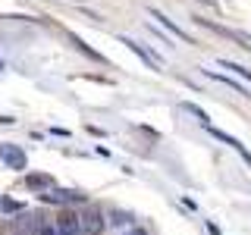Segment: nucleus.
Here are the masks:
<instances>
[{"instance_id": "f257e3e1", "label": "nucleus", "mask_w": 251, "mask_h": 235, "mask_svg": "<svg viewBox=\"0 0 251 235\" xmlns=\"http://www.w3.org/2000/svg\"><path fill=\"white\" fill-rule=\"evenodd\" d=\"M0 160H3L10 169H25L28 157H25V151H22L19 144H0Z\"/></svg>"}, {"instance_id": "f03ea898", "label": "nucleus", "mask_w": 251, "mask_h": 235, "mask_svg": "<svg viewBox=\"0 0 251 235\" xmlns=\"http://www.w3.org/2000/svg\"><path fill=\"white\" fill-rule=\"evenodd\" d=\"M148 16H151V19H154V22H160V25H163V28H170V31H173V35H176V38H179V41H182V44H195V38H192V35H188V31H182V28H179V25H176V22H173V19H170V16H163L160 10H154V6H148Z\"/></svg>"}, {"instance_id": "7ed1b4c3", "label": "nucleus", "mask_w": 251, "mask_h": 235, "mask_svg": "<svg viewBox=\"0 0 251 235\" xmlns=\"http://www.w3.org/2000/svg\"><path fill=\"white\" fill-rule=\"evenodd\" d=\"M120 41H123L126 47H129V50H132V53H138V57H141V60H145V63H148V66H154V69H157V72H160V69H163V57H160V53H154V50H148V47H141L138 41H132V38H120Z\"/></svg>"}, {"instance_id": "20e7f679", "label": "nucleus", "mask_w": 251, "mask_h": 235, "mask_svg": "<svg viewBox=\"0 0 251 235\" xmlns=\"http://www.w3.org/2000/svg\"><path fill=\"white\" fill-rule=\"evenodd\" d=\"M204 75H210L214 82H223V85H229V88H232V91H239L242 97H251V91H248L242 82H235L232 75H226V72H217V69H204Z\"/></svg>"}, {"instance_id": "39448f33", "label": "nucleus", "mask_w": 251, "mask_h": 235, "mask_svg": "<svg viewBox=\"0 0 251 235\" xmlns=\"http://www.w3.org/2000/svg\"><path fill=\"white\" fill-rule=\"evenodd\" d=\"M53 229H57L60 235H78L82 232V223H78V216H73V213H63Z\"/></svg>"}, {"instance_id": "423d86ee", "label": "nucleus", "mask_w": 251, "mask_h": 235, "mask_svg": "<svg viewBox=\"0 0 251 235\" xmlns=\"http://www.w3.org/2000/svg\"><path fill=\"white\" fill-rule=\"evenodd\" d=\"M217 63H220V66H223V69H232V72L239 75V78H245V82L251 85V69H245V66H239V63H229V60H217Z\"/></svg>"}, {"instance_id": "0eeeda50", "label": "nucleus", "mask_w": 251, "mask_h": 235, "mask_svg": "<svg viewBox=\"0 0 251 235\" xmlns=\"http://www.w3.org/2000/svg\"><path fill=\"white\" fill-rule=\"evenodd\" d=\"M82 229L91 232V235H98L100 229H104V223H100V213H88V216H85V223H82Z\"/></svg>"}, {"instance_id": "6e6552de", "label": "nucleus", "mask_w": 251, "mask_h": 235, "mask_svg": "<svg viewBox=\"0 0 251 235\" xmlns=\"http://www.w3.org/2000/svg\"><path fill=\"white\" fill-rule=\"evenodd\" d=\"M182 110H185V113H192V116H198L201 125H207V113H204L201 107H195V104H182Z\"/></svg>"}, {"instance_id": "1a4fd4ad", "label": "nucleus", "mask_w": 251, "mask_h": 235, "mask_svg": "<svg viewBox=\"0 0 251 235\" xmlns=\"http://www.w3.org/2000/svg\"><path fill=\"white\" fill-rule=\"evenodd\" d=\"M41 235H60V232L53 229V226H44V229H41Z\"/></svg>"}, {"instance_id": "9d476101", "label": "nucleus", "mask_w": 251, "mask_h": 235, "mask_svg": "<svg viewBox=\"0 0 251 235\" xmlns=\"http://www.w3.org/2000/svg\"><path fill=\"white\" fill-rule=\"evenodd\" d=\"M129 235H145V232H141V229H135V232H129Z\"/></svg>"}, {"instance_id": "9b49d317", "label": "nucleus", "mask_w": 251, "mask_h": 235, "mask_svg": "<svg viewBox=\"0 0 251 235\" xmlns=\"http://www.w3.org/2000/svg\"><path fill=\"white\" fill-rule=\"evenodd\" d=\"M75 3H78V0H75Z\"/></svg>"}]
</instances>
